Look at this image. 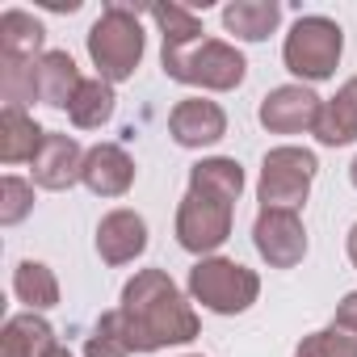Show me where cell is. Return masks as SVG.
Segmentation results:
<instances>
[{
    "label": "cell",
    "mask_w": 357,
    "mask_h": 357,
    "mask_svg": "<svg viewBox=\"0 0 357 357\" xmlns=\"http://www.w3.org/2000/svg\"><path fill=\"white\" fill-rule=\"evenodd\" d=\"M294 357H357V332H349L340 324H328V328L303 336Z\"/></svg>",
    "instance_id": "25"
},
{
    "label": "cell",
    "mask_w": 357,
    "mask_h": 357,
    "mask_svg": "<svg viewBox=\"0 0 357 357\" xmlns=\"http://www.w3.org/2000/svg\"><path fill=\"white\" fill-rule=\"evenodd\" d=\"M51 357H72V353H68V349H59V353H51Z\"/></svg>",
    "instance_id": "31"
},
{
    "label": "cell",
    "mask_w": 357,
    "mask_h": 357,
    "mask_svg": "<svg viewBox=\"0 0 357 357\" xmlns=\"http://www.w3.org/2000/svg\"><path fill=\"white\" fill-rule=\"evenodd\" d=\"M340 51H344V30L332 22V17H298L286 34V47H282V59L286 68L298 76V80H328L336 76V63H340Z\"/></svg>",
    "instance_id": "5"
},
{
    "label": "cell",
    "mask_w": 357,
    "mask_h": 357,
    "mask_svg": "<svg viewBox=\"0 0 357 357\" xmlns=\"http://www.w3.org/2000/svg\"><path fill=\"white\" fill-rule=\"evenodd\" d=\"M332 324H340V328L357 332V290H349V294L340 298V307H336V319H332Z\"/></svg>",
    "instance_id": "28"
},
{
    "label": "cell",
    "mask_w": 357,
    "mask_h": 357,
    "mask_svg": "<svg viewBox=\"0 0 357 357\" xmlns=\"http://www.w3.org/2000/svg\"><path fill=\"white\" fill-rule=\"evenodd\" d=\"M282 22L278 0H231L223 9V30L244 38V43H265Z\"/></svg>",
    "instance_id": "19"
},
{
    "label": "cell",
    "mask_w": 357,
    "mask_h": 357,
    "mask_svg": "<svg viewBox=\"0 0 357 357\" xmlns=\"http://www.w3.org/2000/svg\"><path fill=\"white\" fill-rule=\"evenodd\" d=\"M0 93H5V105H22L38 101L34 93V63H13V59H0Z\"/></svg>",
    "instance_id": "27"
},
{
    "label": "cell",
    "mask_w": 357,
    "mask_h": 357,
    "mask_svg": "<svg viewBox=\"0 0 357 357\" xmlns=\"http://www.w3.org/2000/svg\"><path fill=\"white\" fill-rule=\"evenodd\" d=\"M349 176H353V185H357V160H353V164H349Z\"/></svg>",
    "instance_id": "30"
},
{
    "label": "cell",
    "mask_w": 357,
    "mask_h": 357,
    "mask_svg": "<svg viewBox=\"0 0 357 357\" xmlns=\"http://www.w3.org/2000/svg\"><path fill=\"white\" fill-rule=\"evenodd\" d=\"M190 294H194V303H202L215 315H240V311H248L257 303L261 278L248 265H240V261L202 257L190 269Z\"/></svg>",
    "instance_id": "4"
},
{
    "label": "cell",
    "mask_w": 357,
    "mask_h": 357,
    "mask_svg": "<svg viewBox=\"0 0 357 357\" xmlns=\"http://www.w3.org/2000/svg\"><path fill=\"white\" fill-rule=\"evenodd\" d=\"M80 181L97 194V198H122L135 185V160L126 155V147L118 143H97L84 155V176Z\"/></svg>",
    "instance_id": "12"
},
{
    "label": "cell",
    "mask_w": 357,
    "mask_h": 357,
    "mask_svg": "<svg viewBox=\"0 0 357 357\" xmlns=\"http://www.w3.org/2000/svg\"><path fill=\"white\" fill-rule=\"evenodd\" d=\"M122 324L135 353H155L168 344H190L198 336V315L164 269H139L122 286Z\"/></svg>",
    "instance_id": "1"
},
{
    "label": "cell",
    "mask_w": 357,
    "mask_h": 357,
    "mask_svg": "<svg viewBox=\"0 0 357 357\" xmlns=\"http://www.w3.org/2000/svg\"><path fill=\"white\" fill-rule=\"evenodd\" d=\"M190 185L206 190V194H215L223 202H240V194H244V168L231 155H211V160H198L190 168Z\"/></svg>",
    "instance_id": "20"
},
{
    "label": "cell",
    "mask_w": 357,
    "mask_h": 357,
    "mask_svg": "<svg viewBox=\"0 0 357 357\" xmlns=\"http://www.w3.org/2000/svg\"><path fill=\"white\" fill-rule=\"evenodd\" d=\"M51 353H59L55 328L38 311H22L5 319V328H0V357H51Z\"/></svg>",
    "instance_id": "15"
},
{
    "label": "cell",
    "mask_w": 357,
    "mask_h": 357,
    "mask_svg": "<svg viewBox=\"0 0 357 357\" xmlns=\"http://www.w3.org/2000/svg\"><path fill=\"white\" fill-rule=\"evenodd\" d=\"M43 22L26 9H5L0 13V59H13V63H38L43 51Z\"/></svg>",
    "instance_id": "16"
},
{
    "label": "cell",
    "mask_w": 357,
    "mask_h": 357,
    "mask_svg": "<svg viewBox=\"0 0 357 357\" xmlns=\"http://www.w3.org/2000/svg\"><path fill=\"white\" fill-rule=\"evenodd\" d=\"M30 211H34V185L9 172L5 181H0V223H5V227H17Z\"/></svg>",
    "instance_id": "26"
},
{
    "label": "cell",
    "mask_w": 357,
    "mask_h": 357,
    "mask_svg": "<svg viewBox=\"0 0 357 357\" xmlns=\"http://www.w3.org/2000/svg\"><path fill=\"white\" fill-rule=\"evenodd\" d=\"M190 357H202V353H190Z\"/></svg>",
    "instance_id": "32"
},
{
    "label": "cell",
    "mask_w": 357,
    "mask_h": 357,
    "mask_svg": "<svg viewBox=\"0 0 357 357\" xmlns=\"http://www.w3.org/2000/svg\"><path fill=\"white\" fill-rule=\"evenodd\" d=\"M80 68L68 51H47L38 63H34V93L43 105L51 109H72L76 93H80Z\"/></svg>",
    "instance_id": "14"
},
{
    "label": "cell",
    "mask_w": 357,
    "mask_h": 357,
    "mask_svg": "<svg viewBox=\"0 0 357 357\" xmlns=\"http://www.w3.org/2000/svg\"><path fill=\"white\" fill-rule=\"evenodd\" d=\"M84 155H89V151H84L72 135L47 130L38 155L30 160V168H34V185H43V190H72L80 176H84Z\"/></svg>",
    "instance_id": "11"
},
{
    "label": "cell",
    "mask_w": 357,
    "mask_h": 357,
    "mask_svg": "<svg viewBox=\"0 0 357 357\" xmlns=\"http://www.w3.org/2000/svg\"><path fill=\"white\" fill-rule=\"evenodd\" d=\"M160 63H164L168 80L211 89V93H231L248 76L244 55L223 38H194V43H181V47H164Z\"/></svg>",
    "instance_id": "2"
},
{
    "label": "cell",
    "mask_w": 357,
    "mask_h": 357,
    "mask_svg": "<svg viewBox=\"0 0 357 357\" xmlns=\"http://www.w3.org/2000/svg\"><path fill=\"white\" fill-rule=\"evenodd\" d=\"M147 248V223L135 211H109L97 223V252L105 265H130L139 252Z\"/></svg>",
    "instance_id": "13"
},
{
    "label": "cell",
    "mask_w": 357,
    "mask_h": 357,
    "mask_svg": "<svg viewBox=\"0 0 357 357\" xmlns=\"http://www.w3.org/2000/svg\"><path fill=\"white\" fill-rule=\"evenodd\" d=\"M13 294L30 307V311H47L59 303V282L51 273V265L43 261H22L17 273H13Z\"/></svg>",
    "instance_id": "22"
},
{
    "label": "cell",
    "mask_w": 357,
    "mask_h": 357,
    "mask_svg": "<svg viewBox=\"0 0 357 357\" xmlns=\"http://www.w3.org/2000/svg\"><path fill=\"white\" fill-rule=\"evenodd\" d=\"M319 172L315 151L307 147H273L261 160V181H257V198L269 211H298L311 194V181Z\"/></svg>",
    "instance_id": "6"
},
{
    "label": "cell",
    "mask_w": 357,
    "mask_h": 357,
    "mask_svg": "<svg viewBox=\"0 0 357 357\" xmlns=\"http://www.w3.org/2000/svg\"><path fill=\"white\" fill-rule=\"evenodd\" d=\"M231 215H236V202H223L190 185L181 206H176V244L194 257H211L231 240Z\"/></svg>",
    "instance_id": "7"
},
{
    "label": "cell",
    "mask_w": 357,
    "mask_h": 357,
    "mask_svg": "<svg viewBox=\"0 0 357 357\" xmlns=\"http://www.w3.org/2000/svg\"><path fill=\"white\" fill-rule=\"evenodd\" d=\"M252 244L269 261V269H294L307 257V227L294 211H269L261 206L252 223Z\"/></svg>",
    "instance_id": "9"
},
{
    "label": "cell",
    "mask_w": 357,
    "mask_h": 357,
    "mask_svg": "<svg viewBox=\"0 0 357 357\" xmlns=\"http://www.w3.org/2000/svg\"><path fill=\"white\" fill-rule=\"evenodd\" d=\"M43 139H47V130L22 105H5V109H0V160H5V164L34 160Z\"/></svg>",
    "instance_id": "17"
},
{
    "label": "cell",
    "mask_w": 357,
    "mask_h": 357,
    "mask_svg": "<svg viewBox=\"0 0 357 357\" xmlns=\"http://www.w3.org/2000/svg\"><path fill=\"white\" fill-rule=\"evenodd\" d=\"M143 26H139V9L130 5H105L101 17L89 30V59L97 68L101 80L122 84L135 76L139 59H143Z\"/></svg>",
    "instance_id": "3"
},
{
    "label": "cell",
    "mask_w": 357,
    "mask_h": 357,
    "mask_svg": "<svg viewBox=\"0 0 357 357\" xmlns=\"http://www.w3.org/2000/svg\"><path fill=\"white\" fill-rule=\"evenodd\" d=\"M261 126L269 135H303V130H315L319 118H324V97L311 93L307 84H282L273 93L261 97V109H257Z\"/></svg>",
    "instance_id": "8"
},
{
    "label": "cell",
    "mask_w": 357,
    "mask_h": 357,
    "mask_svg": "<svg viewBox=\"0 0 357 357\" xmlns=\"http://www.w3.org/2000/svg\"><path fill=\"white\" fill-rule=\"evenodd\" d=\"M130 336H126V324H122V311H105L93 332L84 336V357H130Z\"/></svg>",
    "instance_id": "23"
},
{
    "label": "cell",
    "mask_w": 357,
    "mask_h": 357,
    "mask_svg": "<svg viewBox=\"0 0 357 357\" xmlns=\"http://www.w3.org/2000/svg\"><path fill=\"white\" fill-rule=\"evenodd\" d=\"M147 17L160 26L164 47H181V43L202 38V22H198V13L185 9V5H147Z\"/></svg>",
    "instance_id": "24"
},
{
    "label": "cell",
    "mask_w": 357,
    "mask_h": 357,
    "mask_svg": "<svg viewBox=\"0 0 357 357\" xmlns=\"http://www.w3.org/2000/svg\"><path fill=\"white\" fill-rule=\"evenodd\" d=\"M315 139L324 147H344L357 143V76L336 89L332 101H324V118L315 126Z\"/></svg>",
    "instance_id": "18"
},
{
    "label": "cell",
    "mask_w": 357,
    "mask_h": 357,
    "mask_svg": "<svg viewBox=\"0 0 357 357\" xmlns=\"http://www.w3.org/2000/svg\"><path fill=\"white\" fill-rule=\"evenodd\" d=\"M114 109H118V97H114V84L109 80H84L80 84V93H76V101H72V122L80 126V130H97V126H105L109 118H114Z\"/></svg>",
    "instance_id": "21"
},
{
    "label": "cell",
    "mask_w": 357,
    "mask_h": 357,
    "mask_svg": "<svg viewBox=\"0 0 357 357\" xmlns=\"http://www.w3.org/2000/svg\"><path fill=\"white\" fill-rule=\"evenodd\" d=\"M349 261H353V269H357V223L349 227Z\"/></svg>",
    "instance_id": "29"
},
{
    "label": "cell",
    "mask_w": 357,
    "mask_h": 357,
    "mask_svg": "<svg viewBox=\"0 0 357 357\" xmlns=\"http://www.w3.org/2000/svg\"><path fill=\"white\" fill-rule=\"evenodd\" d=\"M168 135L176 147H211L227 135V114L219 101H206V97H185V101H176L172 114H168Z\"/></svg>",
    "instance_id": "10"
}]
</instances>
